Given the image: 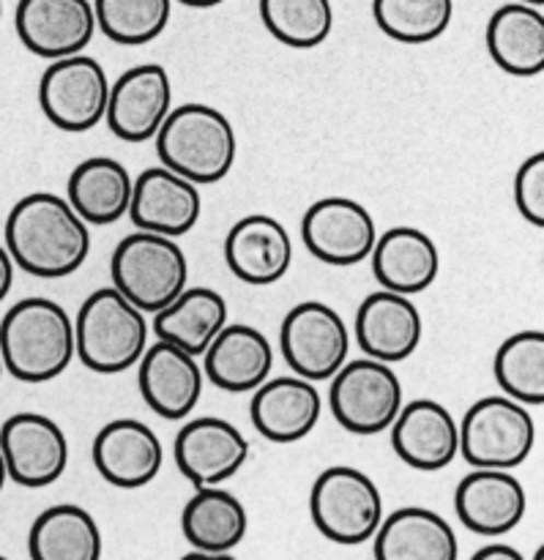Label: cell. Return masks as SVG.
I'll return each mask as SVG.
<instances>
[{
    "mask_svg": "<svg viewBox=\"0 0 544 560\" xmlns=\"http://www.w3.org/2000/svg\"><path fill=\"white\" fill-rule=\"evenodd\" d=\"M5 241L16 268L36 279H63L91 255V228L69 200L53 191H31L5 217Z\"/></svg>",
    "mask_w": 544,
    "mask_h": 560,
    "instance_id": "6da1fadb",
    "label": "cell"
},
{
    "mask_svg": "<svg viewBox=\"0 0 544 560\" xmlns=\"http://www.w3.org/2000/svg\"><path fill=\"white\" fill-rule=\"evenodd\" d=\"M77 359L74 320L49 299H22L0 320V361L20 383H49Z\"/></svg>",
    "mask_w": 544,
    "mask_h": 560,
    "instance_id": "7a4b0ae2",
    "label": "cell"
},
{
    "mask_svg": "<svg viewBox=\"0 0 544 560\" xmlns=\"http://www.w3.org/2000/svg\"><path fill=\"white\" fill-rule=\"evenodd\" d=\"M153 140L159 164L197 186L228 178L239 156V137L228 115L200 102L170 109Z\"/></svg>",
    "mask_w": 544,
    "mask_h": 560,
    "instance_id": "3957f363",
    "label": "cell"
},
{
    "mask_svg": "<svg viewBox=\"0 0 544 560\" xmlns=\"http://www.w3.org/2000/svg\"><path fill=\"white\" fill-rule=\"evenodd\" d=\"M74 348L82 366L96 375L131 370L148 348V320L118 290L99 288L74 317Z\"/></svg>",
    "mask_w": 544,
    "mask_h": 560,
    "instance_id": "277c9868",
    "label": "cell"
},
{
    "mask_svg": "<svg viewBox=\"0 0 544 560\" xmlns=\"http://www.w3.org/2000/svg\"><path fill=\"white\" fill-rule=\"evenodd\" d=\"M113 288L142 315H157L189 282V262L175 238L137 233L126 235L109 260Z\"/></svg>",
    "mask_w": 544,
    "mask_h": 560,
    "instance_id": "5b68a950",
    "label": "cell"
},
{
    "mask_svg": "<svg viewBox=\"0 0 544 560\" xmlns=\"http://www.w3.org/2000/svg\"><path fill=\"white\" fill-rule=\"evenodd\" d=\"M310 517L323 539L343 547L372 541L383 523V495L359 468L334 465L315 479L310 492Z\"/></svg>",
    "mask_w": 544,
    "mask_h": 560,
    "instance_id": "8992f818",
    "label": "cell"
},
{
    "mask_svg": "<svg viewBox=\"0 0 544 560\" xmlns=\"http://www.w3.org/2000/svg\"><path fill=\"white\" fill-rule=\"evenodd\" d=\"M460 454L471 468L514 470L536 446V421L525 405L504 397H482L460 421Z\"/></svg>",
    "mask_w": 544,
    "mask_h": 560,
    "instance_id": "52a82bcc",
    "label": "cell"
},
{
    "mask_svg": "<svg viewBox=\"0 0 544 560\" xmlns=\"http://www.w3.org/2000/svg\"><path fill=\"white\" fill-rule=\"evenodd\" d=\"M405 405L403 381L392 364L375 359L345 361L328 388V408L350 435H381Z\"/></svg>",
    "mask_w": 544,
    "mask_h": 560,
    "instance_id": "ba28073f",
    "label": "cell"
},
{
    "mask_svg": "<svg viewBox=\"0 0 544 560\" xmlns=\"http://www.w3.org/2000/svg\"><path fill=\"white\" fill-rule=\"evenodd\" d=\"M109 77L91 55L49 60L38 80V107L60 131L82 135L99 126L107 113Z\"/></svg>",
    "mask_w": 544,
    "mask_h": 560,
    "instance_id": "9c48e42d",
    "label": "cell"
},
{
    "mask_svg": "<svg viewBox=\"0 0 544 560\" xmlns=\"http://www.w3.org/2000/svg\"><path fill=\"white\" fill-rule=\"evenodd\" d=\"M279 350L293 375L310 383H326L350 355V328L334 306L301 301L285 315Z\"/></svg>",
    "mask_w": 544,
    "mask_h": 560,
    "instance_id": "30bf717a",
    "label": "cell"
},
{
    "mask_svg": "<svg viewBox=\"0 0 544 560\" xmlns=\"http://www.w3.org/2000/svg\"><path fill=\"white\" fill-rule=\"evenodd\" d=\"M0 454L14 485L42 490L69 468V438L44 413H14L0 427Z\"/></svg>",
    "mask_w": 544,
    "mask_h": 560,
    "instance_id": "8fae6325",
    "label": "cell"
},
{
    "mask_svg": "<svg viewBox=\"0 0 544 560\" xmlns=\"http://www.w3.org/2000/svg\"><path fill=\"white\" fill-rule=\"evenodd\" d=\"M301 241L310 255L326 266H359L370 260L378 224L361 202L350 197H323L304 211Z\"/></svg>",
    "mask_w": 544,
    "mask_h": 560,
    "instance_id": "7c38bea8",
    "label": "cell"
},
{
    "mask_svg": "<svg viewBox=\"0 0 544 560\" xmlns=\"http://www.w3.org/2000/svg\"><path fill=\"white\" fill-rule=\"evenodd\" d=\"M173 109V82L164 66L140 63L109 82L107 120L109 131L124 142H148Z\"/></svg>",
    "mask_w": 544,
    "mask_h": 560,
    "instance_id": "4fadbf2b",
    "label": "cell"
},
{
    "mask_svg": "<svg viewBox=\"0 0 544 560\" xmlns=\"http://www.w3.org/2000/svg\"><path fill=\"white\" fill-rule=\"evenodd\" d=\"M14 27L22 47L44 60L85 52L96 36L91 0H20Z\"/></svg>",
    "mask_w": 544,
    "mask_h": 560,
    "instance_id": "5bb4252c",
    "label": "cell"
},
{
    "mask_svg": "<svg viewBox=\"0 0 544 560\" xmlns=\"http://www.w3.org/2000/svg\"><path fill=\"white\" fill-rule=\"evenodd\" d=\"M173 454L181 476L200 490L233 479L250 459V441L230 421L202 416L181 427Z\"/></svg>",
    "mask_w": 544,
    "mask_h": 560,
    "instance_id": "9a60e30c",
    "label": "cell"
},
{
    "mask_svg": "<svg viewBox=\"0 0 544 560\" xmlns=\"http://www.w3.org/2000/svg\"><path fill=\"white\" fill-rule=\"evenodd\" d=\"M129 217L137 230L178 241L202 217V191L167 167H148L135 178Z\"/></svg>",
    "mask_w": 544,
    "mask_h": 560,
    "instance_id": "2e32d148",
    "label": "cell"
},
{
    "mask_svg": "<svg viewBox=\"0 0 544 560\" xmlns=\"http://www.w3.org/2000/svg\"><path fill=\"white\" fill-rule=\"evenodd\" d=\"M421 337L425 323L410 295L381 288L367 295L356 312V345L367 359L403 364L419 350Z\"/></svg>",
    "mask_w": 544,
    "mask_h": 560,
    "instance_id": "e0dca14e",
    "label": "cell"
},
{
    "mask_svg": "<svg viewBox=\"0 0 544 560\" xmlns=\"http://www.w3.org/2000/svg\"><path fill=\"white\" fill-rule=\"evenodd\" d=\"M202 366L195 355L157 339L137 361V386L148 408L164 421H181L202 397Z\"/></svg>",
    "mask_w": 544,
    "mask_h": 560,
    "instance_id": "ac0fdd59",
    "label": "cell"
},
{
    "mask_svg": "<svg viewBox=\"0 0 544 560\" xmlns=\"http://www.w3.org/2000/svg\"><path fill=\"white\" fill-rule=\"evenodd\" d=\"M529 509V495L512 470L474 468L454 490L458 520L476 536L509 534L518 528Z\"/></svg>",
    "mask_w": 544,
    "mask_h": 560,
    "instance_id": "d6986e66",
    "label": "cell"
},
{
    "mask_svg": "<svg viewBox=\"0 0 544 560\" xmlns=\"http://www.w3.org/2000/svg\"><path fill=\"white\" fill-rule=\"evenodd\" d=\"M392 448L408 468L436 474L449 468L460 454V427L447 405L436 399H414L403 405L389 427Z\"/></svg>",
    "mask_w": 544,
    "mask_h": 560,
    "instance_id": "ffe728a7",
    "label": "cell"
},
{
    "mask_svg": "<svg viewBox=\"0 0 544 560\" xmlns=\"http://www.w3.org/2000/svg\"><path fill=\"white\" fill-rule=\"evenodd\" d=\"M93 468L118 490H142L159 476L164 448L157 432L137 419H115L96 432Z\"/></svg>",
    "mask_w": 544,
    "mask_h": 560,
    "instance_id": "44dd1931",
    "label": "cell"
},
{
    "mask_svg": "<svg viewBox=\"0 0 544 560\" xmlns=\"http://www.w3.org/2000/svg\"><path fill=\"white\" fill-rule=\"evenodd\" d=\"M224 262L244 284L266 288L279 282L293 266V241L279 219L250 213L224 235Z\"/></svg>",
    "mask_w": 544,
    "mask_h": 560,
    "instance_id": "7402d4cb",
    "label": "cell"
},
{
    "mask_svg": "<svg viewBox=\"0 0 544 560\" xmlns=\"http://www.w3.org/2000/svg\"><path fill=\"white\" fill-rule=\"evenodd\" d=\"M321 413V392L315 388V383L299 375L274 377L252 392V424L266 441L279 443V446L304 441L317 427Z\"/></svg>",
    "mask_w": 544,
    "mask_h": 560,
    "instance_id": "603a6c76",
    "label": "cell"
},
{
    "mask_svg": "<svg viewBox=\"0 0 544 560\" xmlns=\"http://www.w3.org/2000/svg\"><path fill=\"white\" fill-rule=\"evenodd\" d=\"M200 359L202 375L211 386L228 394H246L263 386L271 375L274 348L261 328L228 323Z\"/></svg>",
    "mask_w": 544,
    "mask_h": 560,
    "instance_id": "cb8c5ba5",
    "label": "cell"
},
{
    "mask_svg": "<svg viewBox=\"0 0 544 560\" xmlns=\"http://www.w3.org/2000/svg\"><path fill=\"white\" fill-rule=\"evenodd\" d=\"M370 262L383 290L410 299L432 288L441 273L438 244L419 228H392L378 235Z\"/></svg>",
    "mask_w": 544,
    "mask_h": 560,
    "instance_id": "d4e9b609",
    "label": "cell"
},
{
    "mask_svg": "<svg viewBox=\"0 0 544 560\" xmlns=\"http://www.w3.org/2000/svg\"><path fill=\"white\" fill-rule=\"evenodd\" d=\"M372 541L375 560H460L458 534L432 509H397L383 517Z\"/></svg>",
    "mask_w": 544,
    "mask_h": 560,
    "instance_id": "484cf974",
    "label": "cell"
},
{
    "mask_svg": "<svg viewBox=\"0 0 544 560\" xmlns=\"http://www.w3.org/2000/svg\"><path fill=\"white\" fill-rule=\"evenodd\" d=\"M487 52L493 63L512 77H540L544 71L542 5L514 3L493 11L487 22Z\"/></svg>",
    "mask_w": 544,
    "mask_h": 560,
    "instance_id": "4316f807",
    "label": "cell"
},
{
    "mask_svg": "<svg viewBox=\"0 0 544 560\" xmlns=\"http://www.w3.org/2000/svg\"><path fill=\"white\" fill-rule=\"evenodd\" d=\"M135 178L113 156H91L77 164L66 184V200L88 228H107L129 213Z\"/></svg>",
    "mask_w": 544,
    "mask_h": 560,
    "instance_id": "83f0119b",
    "label": "cell"
},
{
    "mask_svg": "<svg viewBox=\"0 0 544 560\" xmlns=\"http://www.w3.org/2000/svg\"><path fill=\"white\" fill-rule=\"evenodd\" d=\"M228 301L213 288H184L153 315V334L200 359L217 334L228 326Z\"/></svg>",
    "mask_w": 544,
    "mask_h": 560,
    "instance_id": "f1b7e54d",
    "label": "cell"
},
{
    "mask_svg": "<svg viewBox=\"0 0 544 560\" xmlns=\"http://www.w3.org/2000/svg\"><path fill=\"white\" fill-rule=\"evenodd\" d=\"M250 530L246 509L222 487H200L181 512V534L200 552H233Z\"/></svg>",
    "mask_w": 544,
    "mask_h": 560,
    "instance_id": "f546056e",
    "label": "cell"
},
{
    "mask_svg": "<svg viewBox=\"0 0 544 560\" xmlns=\"http://www.w3.org/2000/svg\"><path fill=\"white\" fill-rule=\"evenodd\" d=\"M102 530L88 509L74 503L49 506L27 534L31 560H102Z\"/></svg>",
    "mask_w": 544,
    "mask_h": 560,
    "instance_id": "4dcf8cb0",
    "label": "cell"
},
{
    "mask_svg": "<svg viewBox=\"0 0 544 560\" xmlns=\"http://www.w3.org/2000/svg\"><path fill=\"white\" fill-rule=\"evenodd\" d=\"M496 383L504 397L542 408L544 405V334L540 328L518 331L504 339L493 361Z\"/></svg>",
    "mask_w": 544,
    "mask_h": 560,
    "instance_id": "1f68e13d",
    "label": "cell"
},
{
    "mask_svg": "<svg viewBox=\"0 0 544 560\" xmlns=\"http://www.w3.org/2000/svg\"><path fill=\"white\" fill-rule=\"evenodd\" d=\"M261 20L279 44L290 49H315L332 36V0H261Z\"/></svg>",
    "mask_w": 544,
    "mask_h": 560,
    "instance_id": "d6a6232c",
    "label": "cell"
},
{
    "mask_svg": "<svg viewBox=\"0 0 544 560\" xmlns=\"http://www.w3.org/2000/svg\"><path fill=\"white\" fill-rule=\"evenodd\" d=\"M381 33L400 44H430L449 31L454 0H372Z\"/></svg>",
    "mask_w": 544,
    "mask_h": 560,
    "instance_id": "836d02e7",
    "label": "cell"
},
{
    "mask_svg": "<svg viewBox=\"0 0 544 560\" xmlns=\"http://www.w3.org/2000/svg\"><path fill=\"white\" fill-rule=\"evenodd\" d=\"M96 31L124 47L159 38L173 14V0H93Z\"/></svg>",
    "mask_w": 544,
    "mask_h": 560,
    "instance_id": "e575fe53",
    "label": "cell"
},
{
    "mask_svg": "<svg viewBox=\"0 0 544 560\" xmlns=\"http://www.w3.org/2000/svg\"><path fill=\"white\" fill-rule=\"evenodd\" d=\"M514 206L534 228H544V151L531 153L514 173Z\"/></svg>",
    "mask_w": 544,
    "mask_h": 560,
    "instance_id": "d590c367",
    "label": "cell"
},
{
    "mask_svg": "<svg viewBox=\"0 0 544 560\" xmlns=\"http://www.w3.org/2000/svg\"><path fill=\"white\" fill-rule=\"evenodd\" d=\"M471 560H529L520 550L509 545H487L482 550H476Z\"/></svg>",
    "mask_w": 544,
    "mask_h": 560,
    "instance_id": "8d00e7d4",
    "label": "cell"
},
{
    "mask_svg": "<svg viewBox=\"0 0 544 560\" xmlns=\"http://www.w3.org/2000/svg\"><path fill=\"white\" fill-rule=\"evenodd\" d=\"M14 260H11L9 249L0 244V301H5V295L11 293V284H14Z\"/></svg>",
    "mask_w": 544,
    "mask_h": 560,
    "instance_id": "74e56055",
    "label": "cell"
},
{
    "mask_svg": "<svg viewBox=\"0 0 544 560\" xmlns=\"http://www.w3.org/2000/svg\"><path fill=\"white\" fill-rule=\"evenodd\" d=\"M181 560H239V558H235L233 552H200V550H195V552H186V556Z\"/></svg>",
    "mask_w": 544,
    "mask_h": 560,
    "instance_id": "f35d334b",
    "label": "cell"
},
{
    "mask_svg": "<svg viewBox=\"0 0 544 560\" xmlns=\"http://www.w3.org/2000/svg\"><path fill=\"white\" fill-rule=\"evenodd\" d=\"M181 5H189V9H213V5L224 3V0H178Z\"/></svg>",
    "mask_w": 544,
    "mask_h": 560,
    "instance_id": "ab89813d",
    "label": "cell"
},
{
    "mask_svg": "<svg viewBox=\"0 0 544 560\" xmlns=\"http://www.w3.org/2000/svg\"><path fill=\"white\" fill-rule=\"evenodd\" d=\"M5 481H9V474H5V463H3V454H0V492H3Z\"/></svg>",
    "mask_w": 544,
    "mask_h": 560,
    "instance_id": "60d3db41",
    "label": "cell"
},
{
    "mask_svg": "<svg viewBox=\"0 0 544 560\" xmlns=\"http://www.w3.org/2000/svg\"><path fill=\"white\" fill-rule=\"evenodd\" d=\"M531 560H544V545H540L534 550V556H531Z\"/></svg>",
    "mask_w": 544,
    "mask_h": 560,
    "instance_id": "b9f144b4",
    "label": "cell"
},
{
    "mask_svg": "<svg viewBox=\"0 0 544 560\" xmlns=\"http://www.w3.org/2000/svg\"><path fill=\"white\" fill-rule=\"evenodd\" d=\"M520 3H529V5H542L544 0H520Z\"/></svg>",
    "mask_w": 544,
    "mask_h": 560,
    "instance_id": "7bdbcfd3",
    "label": "cell"
},
{
    "mask_svg": "<svg viewBox=\"0 0 544 560\" xmlns=\"http://www.w3.org/2000/svg\"><path fill=\"white\" fill-rule=\"evenodd\" d=\"M0 16H3V0H0Z\"/></svg>",
    "mask_w": 544,
    "mask_h": 560,
    "instance_id": "ee69618b",
    "label": "cell"
},
{
    "mask_svg": "<svg viewBox=\"0 0 544 560\" xmlns=\"http://www.w3.org/2000/svg\"><path fill=\"white\" fill-rule=\"evenodd\" d=\"M0 377H3V361H0Z\"/></svg>",
    "mask_w": 544,
    "mask_h": 560,
    "instance_id": "f6af8a7d",
    "label": "cell"
},
{
    "mask_svg": "<svg viewBox=\"0 0 544 560\" xmlns=\"http://www.w3.org/2000/svg\"><path fill=\"white\" fill-rule=\"evenodd\" d=\"M0 560H9V558H5V556H0Z\"/></svg>",
    "mask_w": 544,
    "mask_h": 560,
    "instance_id": "bcb514c9",
    "label": "cell"
}]
</instances>
